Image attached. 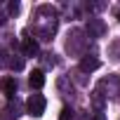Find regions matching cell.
<instances>
[{
  "instance_id": "cell-1",
  "label": "cell",
  "mask_w": 120,
  "mask_h": 120,
  "mask_svg": "<svg viewBox=\"0 0 120 120\" xmlns=\"http://www.w3.org/2000/svg\"><path fill=\"white\" fill-rule=\"evenodd\" d=\"M45 106H47V101H45L42 94H31L28 101H26V111H28V115H33V118H40V115L45 113Z\"/></svg>"
},
{
  "instance_id": "cell-2",
  "label": "cell",
  "mask_w": 120,
  "mask_h": 120,
  "mask_svg": "<svg viewBox=\"0 0 120 120\" xmlns=\"http://www.w3.org/2000/svg\"><path fill=\"white\" fill-rule=\"evenodd\" d=\"M28 82H31V87H35V90H40V87H45V73H42L40 68H35V71H31V75H28Z\"/></svg>"
},
{
  "instance_id": "cell-3",
  "label": "cell",
  "mask_w": 120,
  "mask_h": 120,
  "mask_svg": "<svg viewBox=\"0 0 120 120\" xmlns=\"http://www.w3.org/2000/svg\"><path fill=\"white\" fill-rule=\"evenodd\" d=\"M99 68V59L97 56H82V61H80V71L90 73V71H97Z\"/></svg>"
},
{
  "instance_id": "cell-4",
  "label": "cell",
  "mask_w": 120,
  "mask_h": 120,
  "mask_svg": "<svg viewBox=\"0 0 120 120\" xmlns=\"http://www.w3.org/2000/svg\"><path fill=\"white\" fill-rule=\"evenodd\" d=\"M0 90H3V92L12 99L14 92H17V80H14V78H3V82H0Z\"/></svg>"
},
{
  "instance_id": "cell-5",
  "label": "cell",
  "mask_w": 120,
  "mask_h": 120,
  "mask_svg": "<svg viewBox=\"0 0 120 120\" xmlns=\"http://www.w3.org/2000/svg\"><path fill=\"white\" fill-rule=\"evenodd\" d=\"M24 52H26V56H35L38 54V42L33 38H24Z\"/></svg>"
},
{
  "instance_id": "cell-6",
  "label": "cell",
  "mask_w": 120,
  "mask_h": 120,
  "mask_svg": "<svg viewBox=\"0 0 120 120\" xmlns=\"http://www.w3.org/2000/svg\"><path fill=\"white\" fill-rule=\"evenodd\" d=\"M10 66H12L14 71H21V68H24V61H21V59H12V61H10Z\"/></svg>"
},
{
  "instance_id": "cell-7",
  "label": "cell",
  "mask_w": 120,
  "mask_h": 120,
  "mask_svg": "<svg viewBox=\"0 0 120 120\" xmlns=\"http://www.w3.org/2000/svg\"><path fill=\"white\" fill-rule=\"evenodd\" d=\"M7 12H10V14H17V12H19V3H17V0H12V3L7 5Z\"/></svg>"
},
{
  "instance_id": "cell-8",
  "label": "cell",
  "mask_w": 120,
  "mask_h": 120,
  "mask_svg": "<svg viewBox=\"0 0 120 120\" xmlns=\"http://www.w3.org/2000/svg\"><path fill=\"white\" fill-rule=\"evenodd\" d=\"M71 118H73V111H71V108L66 106V108L61 111V120H71Z\"/></svg>"
},
{
  "instance_id": "cell-9",
  "label": "cell",
  "mask_w": 120,
  "mask_h": 120,
  "mask_svg": "<svg viewBox=\"0 0 120 120\" xmlns=\"http://www.w3.org/2000/svg\"><path fill=\"white\" fill-rule=\"evenodd\" d=\"M118 19H120V14H118Z\"/></svg>"
}]
</instances>
